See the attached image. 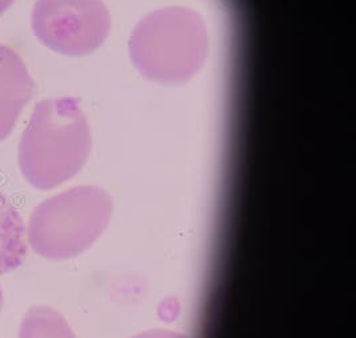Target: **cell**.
<instances>
[{
	"mask_svg": "<svg viewBox=\"0 0 356 338\" xmlns=\"http://www.w3.org/2000/svg\"><path fill=\"white\" fill-rule=\"evenodd\" d=\"M91 152V132L79 101L46 99L35 105L17 152L22 175L39 191L74 178Z\"/></svg>",
	"mask_w": 356,
	"mask_h": 338,
	"instance_id": "1",
	"label": "cell"
},
{
	"mask_svg": "<svg viewBox=\"0 0 356 338\" xmlns=\"http://www.w3.org/2000/svg\"><path fill=\"white\" fill-rule=\"evenodd\" d=\"M130 55L146 78L178 84L191 79L209 53V36L196 12L170 7L143 17L130 39Z\"/></svg>",
	"mask_w": 356,
	"mask_h": 338,
	"instance_id": "2",
	"label": "cell"
},
{
	"mask_svg": "<svg viewBox=\"0 0 356 338\" xmlns=\"http://www.w3.org/2000/svg\"><path fill=\"white\" fill-rule=\"evenodd\" d=\"M113 200L106 191L83 185L39 204L26 226L27 244L40 257L62 261L88 249L108 226Z\"/></svg>",
	"mask_w": 356,
	"mask_h": 338,
	"instance_id": "3",
	"label": "cell"
},
{
	"mask_svg": "<svg viewBox=\"0 0 356 338\" xmlns=\"http://www.w3.org/2000/svg\"><path fill=\"white\" fill-rule=\"evenodd\" d=\"M31 26L49 49L84 56L99 49L110 31V14L102 0H36Z\"/></svg>",
	"mask_w": 356,
	"mask_h": 338,
	"instance_id": "4",
	"label": "cell"
},
{
	"mask_svg": "<svg viewBox=\"0 0 356 338\" xmlns=\"http://www.w3.org/2000/svg\"><path fill=\"white\" fill-rule=\"evenodd\" d=\"M35 92L36 84L23 59L15 49L0 44V142L11 135Z\"/></svg>",
	"mask_w": 356,
	"mask_h": 338,
	"instance_id": "5",
	"label": "cell"
},
{
	"mask_svg": "<svg viewBox=\"0 0 356 338\" xmlns=\"http://www.w3.org/2000/svg\"><path fill=\"white\" fill-rule=\"evenodd\" d=\"M27 252L26 224L14 204L0 194V276L19 268L24 262ZM3 300L0 285V312L3 309Z\"/></svg>",
	"mask_w": 356,
	"mask_h": 338,
	"instance_id": "6",
	"label": "cell"
},
{
	"mask_svg": "<svg viewBox=\"0 0 356 338\" xmlns=\"http://www.w3.org/2000/svg\"><path fill=\"white\" fill-rule=\"evenodd\" d=\"M17 338H76L62 313L49 306L30 307L20 322Z\"/></svg>",
	"mask_w": 356,
	"mask_h": 338,
	"instance_id": "7",
	"label": "cell"
},
{
	"mask_svg": "<svg viewBox=\"0 0 356 338\" xmlns=\"http://www.w3.org/2000/svg\"><path fill=\"white\" fill-rule=\"evenodd\" d=\"M134 338H186L183 335H179L170 330H149L146 333H142Z\"/></svg>",
	"mask_w": 356,
	"mask_h": 338,
	"instance_id": "8",
	"label": "cell"
},
{
	"mask_svg": "<svg viewBox=\"0 0 356 338\" xmlns=\"http://www.w3.org/2000/svg\"><path fill=\"white\" fill-rule=\"evenodd\" d=\"M15 0H0V15H3L13 4Z\"/></svg>",
	"mask_w": 356,
	"mask_h": 338,
	"instance_id": "9",
	"label": "cell"
}]
</instances>
